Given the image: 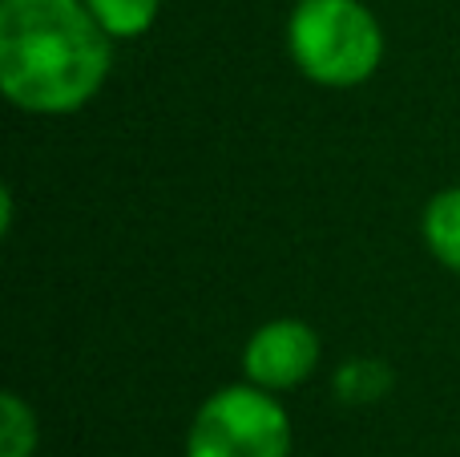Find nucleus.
<instances>
[{"label":"nucleus","instance_id":"20e7f679","mask_svg":"<svg viewBox=\"0 0 460 457\" xmlns=\"http://www.w3.org/2000/svg\"><path fill=\"white\" fill-rule=\"evenodd\" d=\"M319 353H323V345L307 320L279 316V320H267L251 332L243 348V377L259 389H270V393H287L319 369Z\"/></svg>","mask_w":460,"mask_h":457},{"label":"nucleus","instance_id":"6e6552de","mask_svg":"<svg viewBox=\"0 0 460 457\" xmlns=\"http://www.w3.org/2000/svg\"><path fill=\"white\" fill-rule=\"evenodd\" d=\"M388 389H392V372L384 369L380 361H372V356L348 361L340 372H335V393H340V401H348V405L380 401Z\"/></svg>","mask_w":460,"mask_h":457},{"label":"nucleus","instance_id":"423d86ee","mask_svg":"<svg viewBox=\"0 0 460 457\" xmlns=\"http://www.w3.org/2000/svg\"><path fill=\"white\" fill-rule=\"evenodd\" d=\"M85 4L113 40H134L150 32L162 13V0H85Z\"/></svg>","mask_w":460,"mask_h":457},{"label":"nucleus","instance_id":"0eeeda50","mask_svg":"<svg viewBox=\"0 0 460 457\" xmlns=\"http://www.w3.org/2000/svg\"><path fill=\"white\" fill-rule=\"evenodd\" d=\"M0 457H37V413L21 393L0 397Z\"/></svg>","mask_w":460,"mask_h":457},{"label":"nucleus","instance_id":"f257e3e1","mask_svg":"<svg viewBox=\"0 0 460 457\" xmlns=\"http://www.w3.org/2000/svg\"><path fill=\"white\" fill-rule=\"evenodd\" d=\"M113 37L85 0H0V89L24 113L61 118L97 97Z\"/></svg>","mask_w":460,"mask_h":457},{"label":"nucleus","instance_id":"f03ea898","mask_svg":"<svg viewBox=\"0 0 460 457\" xmlns=\"http://www.w3.org/2000/svg\"><path fill=\"white\" fill-rule=\"evenodd\" d=\"M287 53L307 81L364 85L384 61V29L364 0H299L287 21Z\"/></svg>","mask_w":460,"mask_h":457},{"label":"nucleus","instance_id":"39448f33","mask_svg":"<svg viewBox=\"0 0 460 457\" xmlns=\"http://www.w3.org/2000/svg\"><path fill=\"white\" fill-rule=\"evenodd\" d=\"M420 231L429 251L448 267V272L460 275V186H445L429 199L420 219Z\"/></svg>","mask_w":460,"mask_h":457},{"label":"nucleus","instance_id":"7ed1b4c3","mask_svg":"<svg viewBox=\"0 0 460 457\" xmlns=\"http://www.w3.org/2000/svg\"><path fill=\"white\" fill-rule=\"evenodd\" d=\"M186 457H291V417L251 381L215 389L186 429Z\"/></svg>","mask_w":460,"mask_h":457}]
</instances>
